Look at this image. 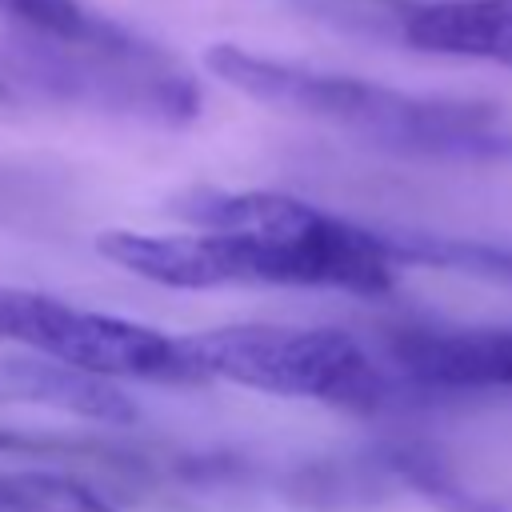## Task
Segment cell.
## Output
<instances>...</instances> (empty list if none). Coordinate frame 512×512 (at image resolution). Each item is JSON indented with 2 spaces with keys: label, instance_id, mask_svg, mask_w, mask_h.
Instances as JSON below:
<instances>
[{
  "label": "cell",
  "instance_id": "ba28073f",
  "mask_svg": "<svg viewBox=\"0 0 512 512\" xmlns=\"http://www.w3.org/2000/svg\"><path fill=\"white\" fill-rule=\"evenodd\" d=\"M416 52L512 68V0H432L404 16Z\"/></svg>",
  "mask_w": 512,
  "mask_h": 512
},
{
  "label": "cell",
  "instance_id": "52a82bcc",
  "mask_svg": "<svg viewBox=\"0 0 512 512\" xmlns=\"http://www.w3.org/2000/svg\"><path fill=\"white\" fill-rule=\"evenodd\" d=\"M0 400L60 408V412L88 416L100 424H132L136 420V404L128 400V392L116 388V380L68 368L40 352H28V356L0 352Z\"/></svg>",
  "mask_w": 512,
  "mask_h": 512
},
{
  "label": "cell",
  "instance_id": "8992f818",
  "mask_svg": "<svg viewBox=\"0 0 512 512\" xmlns=\"http://www.w3.org/2000/svg\"><path fill=\"white\" fill-rule=\"evenodd\" d=\"M388 364L408 392H512V332L508 328H440L404 324L384 340Z\"/></svg>",
  "mask_w": 512,
  "mask_h": 512
},
{
  "label": "cell",
  "instance_id": "9c48e42d",
  "mask_svg": "<svg viewBox=\"0 0 512 512\" xmlns=\"http://www.w3.org/2000/svg\"><path fill=\"white\" fill-rule=\"evenodd\" d=\"M0 512H120L92 480L68 472H0Z\"/></svg>",
  "mask_w": 512,
  "mask_h": 512
},
{
  "label": "cell",
  "instance_id": "5b68a950",
  "mask_svg": "<svg viewBox=\"0 0 512 512\" xmlns=\"http://www.w3.org/2000/svg\"><path fill=\"white\" fill-rule=\"evenodd\" d=\"M0 344H20L104 380L200 384L184 336L92 312L32 288H0Z\"/></svg>",
  "mask_w": 512,
  "mask_h": 512
},
{
  "label": "cell",
  "instance_id": "8fae6325",
  "mask_svg": "<svg viewBox=\"0 0 512 512\" xmlns=\"http://www.w3.org/2000/svg\"><path fill=\"white\" fill-rule=\"evenodd\" d=\"M0 96H4V84H0Z\"/></svg>",
  "mask_w": 512,
  "mask_h": 512
},
{
  "label": "cell",
  "instance_id": "3957f363",
  "mask_svg": "<svg viewBox=\"0 0 512 512\" xmlns=\"http://www.w3.org/2000/svg\"><path fill=\"white\" fill-rule=\"evenodd\" d=\"M200 380H228L284 400H316L344 412H380L400 388L372 352L340 328L228 324L184 336Z\"/></svg>",
  "mask_w": 512,
  "mask_h": 512
},
{
  "label": "cell",
  "instance_id": "30bf717a",
  "mask_svg": "<svg viewBox=\"0 0 512 512\" xmlns=\"http://www.w3.org/2000/svg\"><path fill=\"white\" fill-rule=\"evenodd\" d=\"M0 16L20 32L48 40H80L100 28L104 16L88 12L80 0H0Z\"/></svg>",
  "mask_w": 512,
  "mask_h": 512
},
{
  "label": "cell",
  "instance_id": "7a4b0ae2",
  "mask_svg": "<svg viewBox=\"0 0 512 512\" xmlns=\"http://www.w3.org/2000/svg\"><path fill=\"white\" fill-rule=\"evenodd\" d=\"M204 68L256 104L336 124L392 152L464 160L512 156V132L492 116V108L480 104L412 96L360 76L260 56L240 44H212L204 52Z\"/></svg>",
  "mask_w": 512,
  "mask_h": 512
},
{
  "label": "cell",
  "instance_id": "277c9868",
  "mask_svg": "<svg viewBox=\"0 0 512 512\" xmlns=\"http://www.w3.org/2000/svg\"><path fill=\"white\" fill-rule=\"evenodd\" d=\"M12 48L20 76L56 100L172 128L200 116V88L192 76H184L156 44L112 20H100V28L80 40L16 32Z\"/></svg>",
  "mask_w": 512,
  "mask_h": 512
},
{
  "label": "cell",
  "instance_id": "6da1fadb",
  "mask_svg": "<svg viewBox=\"0 0 512 512\" xmlns=\"http://www.w3.org/2000/svg\"><path fill=\"white\" fill-rule=\"evenodd\" d=\"M172 212L200 232H100L96 252L160 288L284 284L388 296L396 284L392 232L344 220L268 188H192Z\"/></svg>",
  "mask_w": 512,
  "mask_h": 512
}]
</instances>
